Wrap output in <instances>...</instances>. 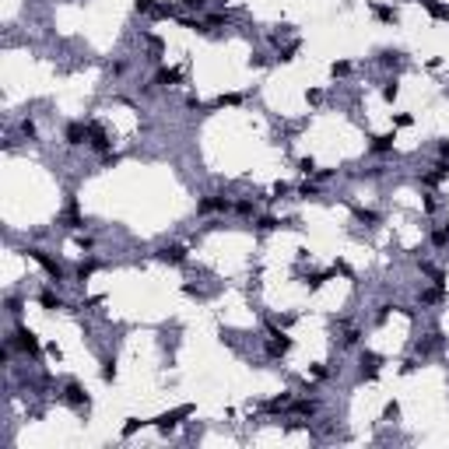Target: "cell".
Wrapping results in <instances>:
<instances>
[{"instance_id":"cell-2","label":"cell","mask_w":449,"mask_h":449,"mask_svg":"<svg viewBox=\"0 0 449 449\" xmlns=\"http://www.w3.org/2000/svg\"><path fill=\"white\" fill-rule=\"evenodd\" d=\"M232 207H235V204H232L225 193H211V197H200V200H197V214H214V211L225 214V211H232Z\"/></svg>"},{"instance_id":"cell-13","label":"cell","mask_w":449,"mask_h":449,"mask_svg":"<svg viewBox=\"0 0 449 449\" xmlns=\"http://www.w3.org/2000/svg\"><path fill=\"white\" fill-rule=\"evenodd\" d=\"M432 246H435V249L449 246V225H442V228H435V232H432Z\"/></svg>"},{"instance_id":"cell-10","label":"cell","mask_w":449,"mask_h":449,"mask_svg":"<svg viewBox=\"0 0 449 449\" xmlns=\"http://www.w3.org/2000/svg\"><path fill=\"white\" fill-rule=\"evenodd\" d=\"M91 274H95V260H88V263H77V267H74V281H77V284H84Z\"/></svg>"},{"instance_id":"cell-8","label":"cell","mask_w":449,"mask_h":449,"mask_svg":"<svg viewBox=\"0 0 449 449\" xmlns=\"http://www.w3.org/2000/svg\"><path fill=\"white\" fill-rule=\"evenodd\" d=\"M291 411L302 414V418H313V414L320 411V404H316V400H291Z\"/></svg>"},{"instance_id":"cell-28","label":"cell","mask_w":449,"mask_h":449,"mask_svg":"<svg viewBox=\"0 0 449 449\" xmlns=\"http://www.w3.org/2000/svg\"><path fill=\"white\" fill-rule=\"evenodd\" d=\"M214 4H225V0H214Z\"/></svg>"},{"instance_id":"cell-25","label":"cell","mask_w":449,"mask_h":449,"mask_svg":"<svg viewBox=\"0 0 449 449\" xmlns=\"http://www.w3.org/2000/svg\"><path fill=\"white\" fill-rule=\"evenodd\" d=\"M309 372H313V379H327V365H313Z\"/></svg>"},{"instance_id":"cell-5","label":"cell","mask_w":449,"mask_h":449,"mask_svg":"<svg viewBox=\"0 0 449 449\" xmlns=\"http://www.w3.org/2000/svg\"><path fill=\"white\" fill-rule=\"evenodd\" d=\"M158 260H165V263H183V260H186V246L169 242V246H162V249H158Z\"/></svg>"},{"instance_id":"cell-1","label":"cell","mask_w":449,"mask_h":449,"mask_svg":"<svg viewBox=\"0 0 449 449\" xmlns=\"http://www.w3.org/2000/svg\"><path fill=\"white\" fill-rule=\"evenodd\" d=\"M7 344H11V348H18V351H21V355H28V358H39V341H35V334H32L28 327H21V323L14 327V334L7 337Z\"/></svg>"},{"instance_id":"cell-11","label":"cell","mask_w":449,"mask_h":449,"mask_svg":"<svg viewBox=\"0 0 449 449\" xmlns=\"http://www.w3.org/2000/svg\"><path fill=\"white\" fill-rule=\"evenodd\" d=\"M284 221L281 218H274V214H263V218H256V228L260 232H274V228H281Z\"/></svg>"},{"instance_id":"cell-7","label":"cell","mask_w":449,"mask_h":449,"mask_svg":"<svg viewBox=\"0 0 449 449\" xmlns=\"http://www.w3.org/2000/svg\"><path fill=\"white\" fill-rule=\"evenodd\" d=\"M393 133H383V137H372V147L369 151H376V155H386V151H393Z\"/></svg>"},{"instance_id":"cell-21","label":"cell","mask_w":449,"mask_h":449,"mask_svg":"<svg viewBox=\"0 0 449 449\" xmlns=\"http://www.w3.org/2000/svg\"><path fill=\"white\" fill-rule=\"evenodd\" d=\"M358 341H362V330H348L344 334V348H355Z\"/></svg>"},{"instance_id":"cell-12","label":"cell","mask_w":449,"mask_h":449,"mask_svg":"<svg viewBox=\"0 0 449 449\" xmlns=\"http://www.w3.org/2000/svg\"><path fill=\"white\" fill-rule=\"evenodd\" d=\"M379 60H383V67H400L404 53H400V49H383V56H379Z\"/></svg>"},{"instance_id":"cell-20","label":"cell","mask_w":449,"mask_h":449,"mask_svg":"<svg viewBox=\"0 0 449 449\" xmlns=\"http://www.w3.org/2000/svg\"><path fill=\"white\" fill-rule=\"evenodd\" d=\"M397 95H400V88H397V81H386V88H383V98H386V102H393Z\"/></svg>"},{"instance_id":"cell-15","label":"cell","mask_w":449,"mask_h":449,"mask_svg":"<svg viewBox=\"0 0 449 449\" xmlns=\"http://www.w3.org/2000/svg\"><path fill=\"white\" fill-rule=\"evenodd\" d=\"M235 211H239L242 218H256V204H253V200H239V204H235Z\"/></svg>"},{"instance_id":"cell-4","label":"cell","mask_w":449,"mask_h":449,"mask_svg":"<svg viewBox=\"0 0 449 449\" xmlns=\"http://www.w3.org/2000/svg\"><path fill=\"white\" fill-rule=\"evenodd\" d=\"M63 140H67L70 147L84 144V140H88V123H70V126L63 130Z\"/></svg>"},{"instance_id":"cell-26","label":"cell","mask_w":449,"mask_h":449,"mask_svg":"<svg viewBox=\"0 0 449 449\" xmlns=\"http://www.w3.org/2000/svg\"><path fill=\"white\" fill-rule=\"evenodd\" d=\"M183 7H190V11H204V0H183Z\"/></svg>"},{"instance_id":"cell-9","label":"cell","mask_w":449,"mask_h":449,"mask_svg":"<svg viewBox=\"0 0 449 449\" xmlns=\"http://www.w3.org/2000/svg\"><path fill=\"white\" fill-rule=\"evenodd\" d=\"M39 302H42V309H49V313H53V309H63V298H60L56 291H42Z\"/></svg>"},{"instance_id":"cell-24","label":"cell","mask_w":449,"mask_h":449,"mask_svg":"<svg viewBox=\"0 0 449 449\" xmlns=\"http://www.w3.org/2000/svg\"><path fill=\"white\" fill-rule=\"evenodd\" d=\"M393 123H397V126H411V123H414V116H411V112H400Z\"/></svg>"},{"instance_id":"cell-19","label":"cell","mask_w":449,"mask_h":449,"mask_svg":"<svg viewBox=\"0 0 449 449\" xmlns=\"http://www.w3.org/2000/svg\"><path fill=\"white\" fill-rule=\"evenodd\" d=\"M137 11H140V14H155L158 4H155V0H137Z\"/></svg>"},{"instance_id":"cell-6","label":"cell","mask_w":449,"mask_h":449,"mask_svg":"<svg viewBox=\"0 0 449 449\" xmlns=\"http://www.w3.org/2000/svg\"><path fill=\"white\" fill-rule=\"evenodd\" d=\"M179 81H183V74H179L176 67H162V70L155 74V84H169V88H172V84H179Z\"/></svg>"},{"instance_id":"cell-27","label":"cell","mask_w":449,"mask_h":449,"mask_svg":"<svg viewBox=\"0 0 449 449\" xmlns=\"http://www.w3.org/2000/svg\"><path fill=\"white\" fill-rule=\"evenodd\" d=\"M439 155H442V158H449V140H439Z\"/></svg>"},{"instance_id":"cell-3","label":"cell","mask_w":449,"mask_h":449,"mask_svg":"<svg viewBox=\"0 0 449 449\" xmlns=\"http://www.w3.org/2000/svg\"><path fill=\"white\" fill-rule=\"evenodd\" d=\"M63 400L70 407H77V411H88V393L81 390V383H67L63 386Z\"/></svg>"},{"instance_id":"cell-18","label":"cell","mask_w":449,"mask_h":449,"mask_svg":"<svg viewBox=\"0 0 449 449\" xmlns=\"http://www.w3.org/2000/svg\"><path fill=\"white\" fill-rule=\"evenodd\" d=\"M298 172H306V176H316V162H313V158H298Z\"/></svg>"},{"instance_id":"cell-16","label":"cell","mask_w":449,"mask_h":449,"mask_svg":"<svg viewBox=\"0 0 449 449\" xmlns=\"http://www.w3.org/2000/svg\"><path fill=\"white\" fill-rule=\"evenodd\" d=\"M298 197L313 200V197H320V186H316V183H302V186H298Z\"/></svg>"},{"instance_id":"cell-22","label":"cell","mask_w":449,"mask_h":449,"mask_svg":"<svg viewBox=\"0 0 449 449\" xmlns=\"http://www.w3.org/2000/svg\"><path fill=\"white\" fill-rule=\"evenodd\" d=\"M21 133L32 140V137H35V123H32V119H21Z\"/></svg>"},{"instance_id":"cell-17","label":"cell","mask_w":449,"mask_h":449,"mask_svg":"<svg viewBox=\"0 0 449 449\" xmlns=\"http://www.w3.org/2000/svg\"><path fill=\"white\" fill-rule=\"evenodd\" d=\"M102 379H105V383H112V379H116V362H112V358H105V362H102Z\"/></svg>"},{"instance_id":"cell-23","label":"cell","mask_w":449,"mask_h":449,"mask_svg":"<svg viewBox=\"0 0 449 449\" xmlns=\"http://www.w3.org/2000/svg\"><path fill=\"white\" fill-rule=\"evenodd\" d=\"M348 70H351V63H344V60H341V63H334V77H344Z\"/></svg>"},{"instance_id":"cell-14","label":"cell","mask_w":449,"mask_h":449,"mask_svg":"<svg viewBox=\"0 0 449 449\" xmlns=\"http://www.w3.org/2000/svg\"><path fill=\"white\" fill-rule=\"evenodd\" d=\"M372 11H376V18H383V21H397V11H393V7H383V4H372Z\"/></svg>"}]
</instances>
